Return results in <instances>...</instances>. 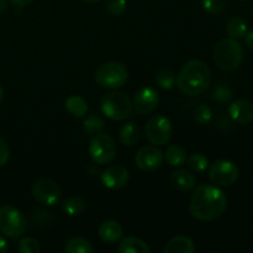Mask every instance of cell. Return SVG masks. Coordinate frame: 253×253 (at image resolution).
<instances>
[{
    "mask_svg": "<svg viewBox=\"0 0 253 253\" xmlns=\"http://www.w3.org/2000/svg\"><path fill=\"white\" fill-rule=\"evenodd\" d=\"M7 7H9V4H7V0H0V12L6 11Z\"/></svg>",
    "mask_w": 253,
    "mask_h": 253,
    "instance_id": "cell-37",
    "label": "cell"
},
{
    "mask_svg": "<svg viewBox=\"0 0 253 253\" xmlns=\"http://www.w3.org/2000/svg\"><path fill=\"white\" fill-rule=\"evenodd\" d=\"M166 160L172 167H180L187 162V152L180 146L170 145L166 150Z\"/></svg>",
    "mask_w": 253,
    "mask_h": 253,
    "instance_id": "cell-21",
    "label": "cell"
},
{
    "mask_svg": "<svg viewBox=\"0 0 253 253\" xmlns=\"http://www.w3.org/2000/svg\"><path fill=\"white\" fill-rule=\"evenodd\" d=\"M212 57L217 66L224 71H235L241 66L245 57V51L242 44L237 40L222 39L215 46Z\"/></svg>",
    "mask_w": 253,
    "mask_h": 253,
    "instance_id": "cell-3",
    "label": "cell"
},
{
    "mask_svg": "<svg viewBox=\"0 0 253 253\" xmlns=\"http://www.w3.org/2000/svg\"><path fill=\"white\" fill-rule=\"evenodd\" d=\"M2 98H4V90H2V88L0 86V103H1Z\"/></svg>",
    "mask_w": 253,
    "mask_h": 253,
    "instance_id": "cell-39",
    "label": "cell"
},
{
    "mask_svg": "<svg viewBox=\"0 0 253 253\" xmlns=\"http://www.w3.org/2000/svg\"><path fill=\"white\" fill-rule=\"evenodd\" d=\"M100 108L104 115L115 121H124L132 114V103L126 94L113 91L103 96Z\"/></svg>",
    "mask_w": 253,
    "mask_h": 253,
    "instance_id": "cell-5",
    "label": "cell"
},
{
    "mask_svg": "<svg viewBox=\"0 0 253 253\" xmlns=\"http://www.w3.org/2000/svg\"><path fill=\"white\" fill-rule=\"evenodd\" d=\"M155 82L160 88L165 89V90H170L174 88L175 83H177V76L170 69L162 68L156 73Z\"/></svg>",
    "mask_w": 253,
    "mask_h": 253,
    "instance_id": "cell-25",
    "label": "cell"
},
{
    "mask_svg": "<svg viewBox=\"0 0 253 253\" xmlns=\"http://www.w3.org/2000/svg\"><path fill=\"white\" fill-rule=\"evenodd\" d=\"M64 106H66V110L74 118H84L89 110L85 99L78 95H71L69 98H67Z\"/></svg>",
    "mask_w": 253,
    "mask_h": 253,
    "instance_id": "cell-19",
    "label": "cell"
},
{
    "mask_svg": "<svg viewBox=\"0 0 253 253\" xmlns=\"http://www.w3.org/2000/svg\"><path fill=\"white\" fill-rule=\"evenodd\" d=\"M211 99L219 104H226L232 99V90L225 84H216L211 90Z\"/></svg>",
    "mask_w": 253,
    "mask_h": 253,
    "instance_id": "cell-29",
    "label": "cell"
},
{
    "mask_svg": "<svg viewBox=\"0 0 253 253\" xmlns=\"http://www.w3.org/2000/svg\"><path fill=\"white\" fill-rule=\"evenodd\" d=\"M227 0H202V7L210 15H220L227 9Z\"/></svg>",
    "mask_w": 253,
    "mask_h": 253,
    "instance_id": "cell-28",
    "label": "cell"
},
{
    "mask_svg": "<svg viewBox=\"0 0 253 253\" xmlns=\"http://www.w3.org/2000/svg\"><path fill=\"white\" fill-rule=\"evenodd\" d=\"M165 162V155L157 146H145L135 156V163L140 169L151 172L161 167Z\"/></svg>",
    "mask_w": 253,
    "mask_h": 253,
    "instance_id": "cell-11",
    "label": "cell"
},
{
    "mask_svg": "<svg viewBox=\"0 0 253 253\" xmlns=\"http://www.w3.org/2000/svg\"><path fill=\"white\" fill-rule=\"evenodd\" d=\"M211 83V71L204 61L190 59L182 67L177 76V83L180 91L185 95H200L209 88Z\"/></svg>",
    "mask_w": 253,
    "mask_h": 253,
    "instance_id": "cell-2",
    "label": "cell"
},
{
    "mask_svg": "<svg viewBox=\"0 0 253 253\" xmlns=\"http://www.w3.org/2000/svg\"><path fill=\"white\" fill-rule=\"evenodd\" d=\"M160 104V95L156 89L151 88V86H145L141 88L137 93L135 94L133 98V108H135L136 113L141 114V115H146L155 110Z\"/></svg>",
    "mask_w": 253,
    "mask_h": 253,
    "instance_id": "cell-12",
    "label": "cell"
},
{
    "mask_svg": "<svg viewBox=\"0 0 253 253\" xmlns=\"http://www.w3.org/2000/svg\"><path fill=\"white\" fill-rule=\"evenodd\" d=\"M227 197L220 188L203 184L195 188L190 199V214L199 221H212L225 212Z\"/></svg>",
    "mask_w": 253,
    "mask_h": 253,
    "instance_id": "cell-1",
    "label": "cell"
},
{
    "mask_svg": "<svg viewBox=\"0 0 253 253\" xmlns=\"http://www.w3.org/2000/svg\"><path fill=\"white\" fill-rule=\"evenodd\" d=\"M7 251H9V245L4 237L0 236V253H6Z\"/></svg>",
    "mask_w": 253,
    "mask_h": 253,
    "instance_id": "cell-36",
    "label": "cell"
},
{
    "mask_svg": "<svg viewBox=\"0 0 253 253\" xmlns=\"http://www.w3.org/2000/svg\"><path fill=\"white\" fill-rule=\"evenodd\" d=\"M119 138H120V142L123 145L131 147V146L136 145L140 140V128L135 123H126L120 128Z\"/></svg>",
    "mask_w": 253,
    "mask_h": 253,
    "instance_id": "cell-20",
    "label": "cell"
},
{
    "mask_svg": "<svg viewBox=\"0 0 253 253\" xmlns=\"http://www.w3.org/2000/svg\"><path fill=\"white\" fill-rule=\"evenodd\" d=\"M195 251L194 242L185 235H178L172 237L166 245V253H193Z\"/></svg>",
    "mask_w": 253,
    "mask_h": 253,
    "instance_id": "cell-17",
    "label": "cell"
},
{
    "mask_svg": "<svg viewBox=\"0 0 253 253\" xmlns=\"http://www.w3.org/2000/svg\"><path fill=\"white\" fill-rule=\"evenodd\" d=\"M118 251L119 253H151V249L138 237L127 236L120 242Z\"/></svg>",
    "mask_w": 253,
    "mask_h": 253,
    "instance_id": "cell-18",
    "label": "cell"
},
{
    "mask_svg": "<svg viewBox=\"0 0 253 253\" xmlns=\"http://www.w3.org/2000/svg\"><path fill=\"white\" fill-rule=\"evenodd\" d=\"M85 209V202L81 197H69L62 204V210L69 216L81 215Z\"/></svg>",
    "mask_w": 253,
    "mask_h": 253,
    "instance_id": "cell-26",
    "label": "cell"
},
{
    "mask_svg": "<svg viewBox=\"0 0 253 253\" xmlns=\"http://www.w3.org/2000/svg\"><path fill=\"white\" fill-rule=\"evenodd\" d=\"M252 17H253V9H252Z\"/></svg>",
    "mask_w": 253,
    "mask_h": 253,
    "instance_id": "cell-41",
    "label": "cell"
},
{
    "mask_svg": "<svg viewBox=\"0 0 253 253\" xmlns=\"http://www.w3.org/2000/svg\"><path fill=\"white\" fill-rule=\"evenodd\" d=\"M94 249L88 240L84 237H72L64 246L66 253H93Z\"/></svg>",
    "mask_w": 253,
    "mask_h": 253,
    "instance_id": "cell-24",
    "label": "cell"
},
{
    "mask_svg": "<svg viewBox=\"0 0 253 253\" xmlns=\"http://www.w3.org/2000/svg\"><path fill=\"white\" fill-rule=\"evenodd\" d=\"M229 115L235 123L246 125L253 121V104L246 99L232 101L229 106Z\"/></svg>",
    "mask_w": 253,
    "mask_h": 253,
    "instance_id": "cell-14",
    "label": "cell"
},
{
    "mask_svg": "<svg viewBox=\"0 0 253 253\" xmlns=\"http://www.w3.org/2000/svg\"><path fill=\"white\" fill-rule=\"evenodd\" d=\"M31 194L37 203L46 207H53L59 202L61 189L52 179L41 178L36 180L31 188Z\"/></svg>",
    "mask_w": 253,
    "mask_h": 253,
    "instance_id": "cell-10",
    "label": "cell"
},
{
    "mask_svg": "<svg viewBox=\"0 0 253 253\" xmlns=\"http://www.w3.org/2000/svg\"><path fill=\"white\" fill-rule=\"evenodd\" d=\"M226 32L229 37L234 40H240L247 34V24L242 17L235 16L229 20L226 25Z\"/></svg>",
    "mask_w": 253,
    "mask_h": 253,
    "instance_id": "cell-23",
    "label": "cell"
},
{
    "mask_svg": "<svg viewBox=\"0 0 253 253\" xmlns=\"http://www.w3.org/2000/svg\"><path fill=\"white\" fill-rule=\"evenodd\" d=\"M10 1H11L12 4L15 5V6L25 7V6H27V5L31 4V2L34 1V0H10Z\"/></svg>",
    "mask_w": 253,
    "mask_h": 253,
    "instance_id": "cell-35",
    "label": "cell"
},
{
    "mask_svg": "<svg viewBox=\"0 0 253 253\" xmlns=\"http://www.w3.org/2000/svg\"><path fill=\"white\" fill-rule=\"evenodd\" d=\"M79 1L86 2V4H93V2H98L100 1V0H79Z\"/></svg>",
    "mask_w": 253,
    "mask_h": 253,
    "instance_id": "cell-38",
    "label": "cell"
},
{
    "mask_svg": "<svg viewBox=\"0 0 253 253\" xmlns=\"http://www.w3.org/2000/svg\"><path fill=\"white\" fill-rule=\"evenodd\" d=\"M19 251L21 253H39L41 251V246H40L39 241L32 237H25L19 242L17 246Z\"/></svg>",
    "mask_w": 253,
    "mask_h": 253,
    "instance_id": "cell-32",
    "label": "cell"
},
{
    "mask_svg": "<svg viewBox=\"0 0 253 253\" xmlns=\"http://www.w3.org/2000/svg\"><path fill=\"white\" fill-rule=\"evenodd\" d=\"M128 78L127 68L120 62H108L96 69L95 82L101 88L115 90L125 85Z\"/></svg>",
    "mask_w": 253,
    "mask_h": 253,
    "instance_id": "cell-4",
    "label": "cell"
},
{
    "mask_svg": "<svg viewBox=\"0 0 253 253\" xmlns=\"http://www.w3.org/2000/svg\"><path fill=\"white\" fill-rule=\"evenodd\" d=\"M127 9L126 0H106L105 10L113 16H123Z\"/></svg>",
    "mask_w": 253,
    "mask_h": 253,
    "instance_id": "cell-30",
    "label": "cell"
},
{
    "mask_svg": "<svg viewBox=\"0 0 253 253\" xmlns=\"http://www.w3.org/2000/svg\"><path fill=\"white\" fill-rule=\"evenodd\" d=\"M118 148L114 138L108 133L99 132L94 135L89 145V155L96 165H109L115 158Z\"/></svg>",
    "mask_w": 253,
    "mask_h": 253,
    "instance_id": "cell-7",
    "label": "cell"
},
{
    "mask_svg": "<svg viewBox=\"0 0 253 253\" xmlns=\"http://www.w3.org/2000/svg\"><path fill=\"white\" fill-rule=\"evenodd\" d=\"M189 169L194 173H202L209 167V161L203 153H194L187 160Z\"/></svg>",
    "mask_w": 253,
    "mask_h": 253,
    "instance_id": "cell-27",
    "label": "cell"
},
{
    "mask_svg": "<svg viewBox=\"0 0 253 253\" xmlns=\"http://www.w3.org/2000/svg\"><path fill=\"white\" fill-rule=\"evenodd\" d=\"M194 119L200 125H208L212 119V111L207 104H200L194 110Z\"/></svg>",
    "mask_w": 253,
    "mask_h": 253,
    "instance_id": "cell-31",
    "label": "cell"
},
{
    "mask_svg": "<svg viewBox=\"0 0 253 253\" xmlns=\"http://www.w3.org/2000/svg\"><path fill=\"white\" fill-rule=\"evenodd\" d=\"M169 182L175 189L182 190V192L193 190L197 185V179L193 175V173L187 169H183V168H178L170 173Z\"/></svg>",
    "mask_w": 253,
    "mask_h": 253,
    "instance_id": "cell-15",
    "label": "cell"
},
{
    "mask_svg": "<svg viewBox=\"0 0 253 253\" xmlns=\"http://www.w3.org/2000/svg\"><path fill=\"white\" fill-rule=\"evenodd\" d=\"M239 1H245V0H239Z\"/></svg>",
    "mask_w": 253,
    "mask_h": 253,
    "instance_id": "cell-40",
    "label": "cell"
},
{
    "mask_svg": "<svg viewBox=\"0 0 253 253\" xmlns=\"http://www.w3.org/2000/svg\"><path fill=\"white\" fill-rule=\"evenodd\" d=\"M123 227L119 222L114 221V220H108L104 221L103 224L99 226L98 235L101 239V241L105 244H115L119 240L123 237Z\"/></svg>",
    "mask_w": 253,
    "mask_h": 253,
    "instance_id": "cell-16",
    "label": "cell"
},
{
    "mask_svg": "<svg viewBox=\"0 0 253 253\" xmlns=\"http://www.w3.org/2000/svg\"><path fill=\"white\" fill-rule=\"evenodd\" d=\"M105 127V123H104L103 118L96 114H91V115L86 116L84 119L83 123V132L85 136H89V137H93L96 133L101 132Z\"/></svg>",
    "mask_w": 253,
    "mask_h": 253,
    "instance_id": "cell-22",
    "label": "cell"
},
{
    "mask_svg": "<svg viewBox=\"0 0 253 253\" xmlns=\"http://www.w3.org/2000/svg\"><path fill=\"white\" fill-rule=\"evenodd\" d=\"M145 135L148 142L155 146H165L173 135V126L169 119L163 115H156L147 121Z\"/></svg>",
    "mask_w": 253,
    "mask_h": 253,
    "instance_id": "cell-8",
    "label": "cell"
},
{
    "mask_svg": "<svg viewBox=\"0 0 253 253\" xmlns=\"http://www.w3.org/2000/svg\"><path fill=\"white\" fill-rule=\"evenodd\" d=\"M210 180L219 187H230L235 184L240 177V169L236 163L227 160L216 161L209 169Z\"/></svg>",
    "mask_w": 253,
    "mask_h": 253,
    "instance_id": "cell-9",
    "label": "cell"
},
{
    "mask_svg": "<svg viewBox=\"0 0 253 253\" xmlns=\"http://www.w3.org/2000/svg\"><path fill=\"white\" fill-rule=\"evenodd\" d=\"M245 43H246V46L249 47L250 49L253 51V30H251V31L247 32V34L245 35Z\"/></svg>",
    "mask_w": 253,
    "mask_h": 253,
    "instance_id": "cell-34",
    "label": "cell"
},
{
    "mask_svg": "<svg viewBox=\"0 0 253 253\" xmlns=\"http://www.w3.org/2000/svg\"><path fill=\"white\" fill-rule=\"evenodd\" d=\"M27 229L25 215L11 205L0 207V232L10 239H19Z\"/></svg>",
    "mask_w": 253,
    "mask_h": 253,
    "instance_id": "cell-6",
    "label": "cell"
},
{
    "mask_svg": "<svg viewBox=\"0 0 253 253\" xmlns=\"http://www.w3.org/2000/svg\"><path fill=\"white\" fill-rule=\"evenodd\" d=\"M10 157V148L7 143L0 137V167H4Z\"/></svg>",
    "mask_w": 253,
    "mask_h": 253,
    "instance_id": "cell-33",
    "label": "cell"
},
{
    "mask_svg": "<svg viewBox=\"0 0 253 253\" xmlns=\"http://www.w3.org/2000/svg\"><path fill=\"white\" fill-rule=\"evenodd\" d=\"M100 178L103 185L108 189H121L128 183L130 174L125 167L115 165L103 170Z\"/></svg>",
    "mask_w": 253,
    "mask_h": 253,
    "instance_id": "cell-13",
    "label": "cell"
}]
</instances>
